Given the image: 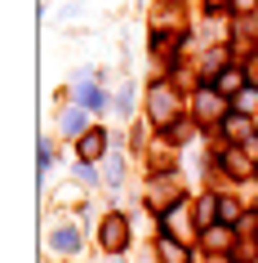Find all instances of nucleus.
Instances as JSON below:
<instances>
[{
  "label": "nucleus",
  "mask_w": 258,
  "mask_h": 263,
  "mask_svg": "<svg viewBox=\"0 0 258 263\" xmlns=\"http://www.w3.org/2000/svg\"><path fill=\"white\" fill-rule=\"evenodd\" d=\"M147 121L161 125V129H169L174 121H183V98H178L174 81H151L147 85Z\"/></svg>",
  "instance_id": "obj_1"
},
{
  "label": "nucleus",
  "mask_w": 258,
  "mask_h": 263,
  "mask_svg": "<svg viewBox=\"0 0 258 263\" xmlns=\"http://www.w3.org/2000/svg\"><path fill=\"white\" fill-rule=\"evenodd\" d=\"M178 201H187V192H183V179H178V170L151 174V183H147V210H151V214H156V219H165V214H169Z\"/></svg>",
  "instance_id": "obj_2"
},
{
  "label": "nucleus",
  "mask_w": 258,
  "mask_h": 263,
  "mask_svg": "<svg viewBox=\"0 0 258 263\" xmlns=\"http://www.w3.org/2000/svg\"><path fill=\"white\" fill-rule=\"evenodd\" d=\"M129 241H134V223H129V214H125V210H111L107 219L98 223V246H103V254L121 259L125 250H129Z\"/></svg>",
  "instance_id": "obj_3"
},
{
  "label": "nucleus",
  "mask_w": 258,
  "mask_h": 263,
  "mask_svg": "<svg viewBox=\"0 0 258 263\" xmlns=\"http://www.w3.org/2000/svg\"><path fill=\"white\" fill-rule=\"evenodd\" d=\"M214 165L223 170L231 183H249V179H258V161L245 152V147H231V143H227V147H218Z\"/></svg>",
  "instance_id": "obj_4"
},
{
  "label": "nucleus",
  "mask_w": 258,
  "mask_h": 263,
  "mask_svg": "<svg viewBox=\"0 0 258 263\" xmlns=\"http://www.w3.org/2000/svg\"><path fill=\"white\" fill-rule=\"evenodd\" d=\"M191 107H196V121H209V125H223L231 116V98L218 94L214 85H201V89H191Z\"/></svg>",
  "instance_id": "obj_5"
},
{
  "label": "nucleus",
  "mask_w": 258,
  "mask_h": 263,
  "mask_svg": "<svg viewBox=\"0 0 258 263\" xmlns=\"http://www.w3.org/2000/svg\"><path fill=\"white\" fill-rule=\"evenodd\" d=\"M71 98H76V107H85V111H103L111 103L107 94H103V85H98V76L89 71V76H76V85H71Z\"/></svg>",
  "instance_id": "obj_6"
},
{
  "label": "nucleus",
  "mask_w": 258,
  "mask_h": 263,
  "mask_svg": "<svg viewBox=\"0 0 258 263\" xmlns=\"http://www.w3.org/2000/svg\"><path fill=\"white\" fill-rule=\"evenodd\" d=\"M214 223H223V196L218 192H201L196 205H191V228L205 232V228H214Z\"/></svg>",
  "instance_id": "obj_7"
},
{
  "label": "nucleus",
  "mask_w": 258,
  "mask_h": 263,
  "mask_svg": "<svg viewBox=\"0 0 258 263\" xmlns=\"http://www.w3.org/2000/svg\"><path fill=\"white\" fill-rule=\"evenodd\" d=\"M236 228H227V223H214V228H205L201 232V250L205 254H231L236 250Z\"/></svg>",
  "instance_id": "obj_8"
},
{
  "label": "nucleus",
  "mask_w": 258,
  "mask_h": 263,
  "mask_svg": "<svg viewBox=\"0 0 258 263\" xmlns=\"http://www.w3.org/2000/svg\"><path fill=\"white\" fill-rule=\"evenodd\" d=\"M218 129H223V139H227L231 147H245V143L258 134V129H254V116H245V111H236V107H231V116L218 125Z\"/></svg>",
  "instance_id": "obj_9"
},
{
  "label": "nucleus",
  "mask_w": 258,
  "mask_h": 263,
  "mask_svg": "<svg viewBox=\"0 0 258 263\" xmlns=\"http://www.w3.org/2000/svg\"><path fill=\"white\" fill-rule=\"evenodd\" d=\"M156 259L161 263H191V250H187V241H178V236H169L165 228H156Z\"/></svg>",
  "instance_id": "obj_10"
},
{
  "label": "nucleus",
  "mask_w": 258,
  "mask_h": 263,
  "mask_svg": "<svg viewBox=\"0 0 258 263\" xmlns=\"http://www.w3.org/2000/svg\"><path fill=\"white\" fill-rule=\"evenodd\" d=\"M76 156H81V161H103V156H107V129L81 134V139H76Z\"/></svg>",
  "instance_id": "obj_11"
},
{
  "label": "nucleus",
  "mask_w": 258,
  "mask_h": 263,
  "mask_svg": "<svg viewBox=\"0 0 258 263\" xmlns=\"http://www.w3.org/2000/svg\"><path fill=\"white\" fill-rule=\"evenodd\" d=\"M49 246H54L58 254H76V250H81V228H76V223H54Z\"/></svg>",
  "instance_id": "obj_12"
},
{
  "label": "nucleus",
  "mask_w": 258,
  "mask_h": 263,
  "mask_svg": "<svg viewBox=\"0 0 258 263\" xmlns=\"http://www.w3.org/2000/svg\"><path fill=\"white\" fill-rule=\"evenodd\" d=\"M85 125H89V111H85V107H67L63 116H58V129H63L67 139H81V134H89Z\"/></svg>",
  "instance_id": "obj_13"
},
{
  "label": "nucleus",
  "mask_w": 258,
  "mask_h": 263,
  "mask_svg": "<svg viewBox=\"0 0 258 263\" xmlns=\"http://www.w3.org/2000/svg\"><path fill=\"white\" fill-rule=\"evenodd\" d=\"M231 107H236V111H245V116H258V85H245V89H241V94H236V98H231Z\"/></svg>",
  "instance_id": "obj_14"
},
{
  "label": "nucleus",
  "mask_w": 258,
  "mask_h": 263,
  "mask_svg": "<svg viewBox=\"0 0 258 263\" xmlns=\"http://www.w3.org/2000/svg\"><path fill=\"white\" fill-rule=\"evenodd\" d=\"M103 179H107L111 187H121V183H125V156H121V152L107 156V174H103Z\"/></svg>",
  "instance_id": "obj_15"
},
{
  "label": "nucleus",
  "mask_w": 258,
  "mask_h": 263,
  "mask_svg": "<svg viewBox=\"0 0 258 263\" xmlns=\"http://www.w3.org/2000/svg\"><path fill=\"white\" fill-rule=\"evenodd\" d=\"M187 139H191V121H187V116L165 129V143H174V147H178V143H187Z\"/></svg>",
  "instance_id": "obj_16"
},
{
  "label": "nucleus",
  "mask_w": 258,
  "mask_h": 263,
  "mask_svg": "<svg viewBox=\"0 0 258 263\" xmlns=\"http://www.w3.org/2000/svg\"><path fill=\"white\" fill-rule=\"evenodd\" d=\"M111 107L121 111V116H129V111H134V85H125V89H116V94H111Z\"/></svg>",
  "instance_id": "obj_17"
},
{
  "label": "nucleus",
  "mask_w": 258,
  "mask_h": 263,
  "mask_svg": "<svg viewBox=\"0 0 258 263\" xmlns=\"http://www.w3.org/2000/svg\"><path fill=\"white\" fill-rule=\"evenodd\" d=\"M71 174H76V183H89V187H98V170H94V161H76V165H71Z\"/></svg>",
  "instance_id": "obj_18"
},
{
  "label": "nucleus",
  "mask_w": 258,
  "mask_h": 263,
  "mask_svg": "<svg viewBox=\"0 0 258 263\" xmlns=\"http://www.w3.org/2000/svg\"><path fill=\"white\" fill-rule=\"evenodd\" d=\"M49 165H58V152H54V143H49V139H41V165H36V170H41V179L49 174Z\"/></svg>",
  "instance_id": "obj_19"
},
{
  "label": "nucleus",
  "mask_w": 258,
  "mask_h": 263,
  "mask_svg": "<svg viewBox=\"0 0 258 263\" xmlns=\"http://www.w3.org/2000/svg\"><path fill=\"white\" fill-rule=\"evenodd\" d=\"M231 9H236V14H254L258 0H231Z\"/></svg>",
  "instance_id": "obj_20"
},
{
  "label": "nucleus",
  "mask_w": 258,
  "mask_h": 263,
  "mask_svg": "<svg viewBox=\"0 0 258 263\" xmlns=\"http://www.w3.org/2000/svg\"><path fill=\"white\" fill-rule=\"evenodd\" d=\"M76 196H81V192H76V187H71V183H67V187L58 192V201H63V205H76Z\"/></svg>",
  "instance_id": "obj_21"
},
{
  "label": "nucleus",
  "mask_w": 258,
  "mask_h": 263,
  "mask_svg": "<svg viewBox=\"0 0 258 263\" xmlns=\"http://www.w3.org/2000/svg\"><path fill=\"white\" fill-rule=\"evenodd\" d=\"M205 5H209L214 14H218V9H231V0H205Z\"/></svg>",
  "instance_id": "obj_22"
},
{
  "label": "nucleus",
  "mask_w": 258,
  "mask_h": 263,
  "mask_svg": "<svg viewBox=\"0 0 258 263\" xmlns=\"http://www.w3.org/2000/svg\"><path fill=\"white\" fill-rule=\"evenodd\" d=\"M254 246H258V232H254Z\"/></svg>",
  "instance_id": "obj_23"
}]
</instances>
